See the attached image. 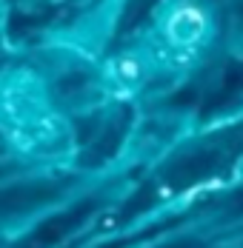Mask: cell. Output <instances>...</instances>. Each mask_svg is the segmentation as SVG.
I'll use <instances>...</instances> for the list:
<instances>
[{"instance_id": "cell-2", "label": "cell", "mask_w": 243, "mask_h": 248, "mask_svg": "<svg viewBox=\"0 0 243 248\" xmlns=\"http://www.w3.org/2000/svg\"><path fill=\"white\" fill-rule=\"evenodd\" d=\"M149 66L140 54H118L106 63L103 69V83L115 97H129L146 83Z\"/></svg>"}, {"instance_id": "cell-1", "label": "cell", "mask_w": 243, "mask_h": 248, "mask_svg": "<svg viewBox=\"0 0 243 248\" xmlns=\"http://www.w3.org/2000/svg\"><path fill=\"white\" fill-rule=\"evenodd\" d=\"M209 34V20L206 12L197 9L194 3H180L177 9H172L166 23H163V37L172 49L189 51L197 43H203Z\"/></svg>"}]
</instances>
